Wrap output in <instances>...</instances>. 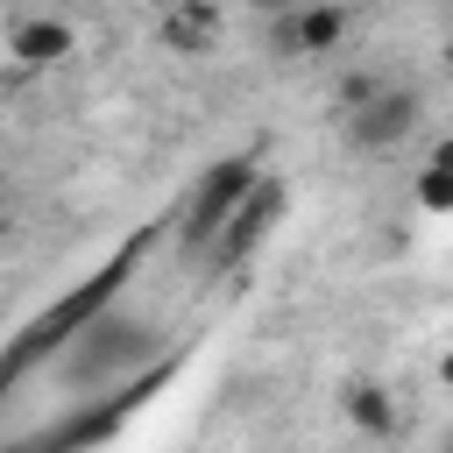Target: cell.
Instances as JSON below:
<instances>
[{"label": "cell", "mask_w": 453, "mask_h": 453, "mask_svg": "<svg viewBox=\"0 0 453 453\" xmlns=\"http://www.w3.org/2000/svg\"><path fill=\"white\" fill-rule=\"evenodd\" d=\"M340 127H347V142H354L361 156H396V149L425 127V85H411V78H382L368 106L340 113Z\"/></svg>", "instance_id": "5b68a950"}, {"label": "cell", "mask_w": 453, "mask_h": 453, "mask_svg": "<svg viewBox=\"0 0 453 453\" xmlns=\"http://www.w3.org/2000/svg\"><path fill=\"white\" fill-rule=\"evenodd\" d=\"M170 354H177V347H170V333H163L156 319L106 304V311L57 354V382H64V389H113V382H134L142 368H156V361H170Z\"/></svg>", "instance_id": "6da1fadb"}, {"label": "cell", "mask_w": 453, "mask_h": 453, "mask_svg": "<svg viewBox=\"0 0 453 453\" xmlns=\"http://www.w3.org/2000/svg\"><path fill=\"white\" fill-rule=\"evenodd\" d=\"M418 205L439 219V212H453V149H432L425 156V170H418Z\"/></svg>", "instance_id": "30bf717a"}, {"label": "cell", "mask_w": 453, "mask_h": 453, "mask_svg": "<svg viewBox=\"0 0 453 453\" xmlns=\"http://www.w3.org/2000/svg\"><path fill=\"white\" fill-rule=\"evenodd\" d=\"M134 262H142V241H134L127 255H113L106 269H92V276H85L71 297H57V304H50L35 326H21V333H14V347L0 354V389H14L28 368L57 361V354H64V347H71V340H78V333H85V326L106 311V304H120V283L134 276Z\"/></svg>", "instance_id": "7a4b0ae2"}, {"label": "cell", "mask_w": 453, "mask_h": 453, "mask_svg": "<svg viewBox=\"0 0 453 453\" xmlns=\"http://www.w3.org/2000/svg\"><path fill=\"white\" fill-rule=\"evenodd\" d=\"M333 411H340V425H347L354 439H368V446H389V439L403 432L396 389H389V382H375V375H347V382H340V396H333Z\"/></svg>", "instance_id": "52a82bcc"}, {"label": "cell", "mask_w": 453, "mask_h": 453, "mask_svg": "<svg viewBox=\"0 0 453 453\" xmlns=\"http://www.w3.org/2000/svg\"><path fill=\"white\" fill-rule=\"evenodd\" d=\"M375 85H382V71H340V85H333V113L368 106V99H375Z\"/></svg>", "instance_id": "8fae6325"}, {"label": "cell", "mask_w": 453, "mask_h": 453, "mask_svg": "<svg viewBox=\"0 0 453 453\" xmlns=\"http://www.w3.org/2000/svg\"><path fill=\"white\" fill-rule=\"evenodd\" d=\"M7 234H14V212H7V198H0V241H7Z\"/></svg>", "instance_id": "4fadbf2b"}, {"label": "cell", "mask_w": 453, "mask_h": 453, "mask_svg": "<svg viewBox=\"0 0 453 453\" xmlns=\"http://www.w3.org/2000/svg\"><path fill=\"white\" fill-rule=\"evenodd\" d=\"M255 177H262V149H234V156H219V163H205L198 170V184L184 191V205H177V255H205V241L234 219V205L255 191Z\"/></svg>", "instance_id": "3957f363"}, {"label": "cell", "mask_w": 453, "mask_h": 453, "mask_svg": "<svg viewBox=\"0 0 453 453\" xmlns=\"http://www.w3.org/2000/svg\"><path fill=\"white\" fill-rule=\"evenodd\" d=\"M347 35H354V0H311V7L269 21V50L276 57H333Z\"/></svg>", "instance_id": "8992f818"}, {"label": "cell", "mask_w": 453, "mask_h": 453, "mask_svg": "<svg viewBox=\"0 0 453 453\" xmlns=\"http://www.w3.org/2000/svg\"><path fill=\"white\" fill-rule=\"evenodd\" d=\"M248 7H255V14H269V21H276V14H297V7H311V0H248Z\"/></svg>", "instance_id": "7c38bea8"}, {"label": "cell", "mask_w": 453, "mask_h": 453, "mask_svg": "<svg viewBox=\"0 0 453 453\" xmlns=\"http://www.w3.org/2000/svg\"><path fill=\"white\" fill-rule=\"evenodd\" d=\"M0 50H7L21 71H50V64H64V57L78 50V28H71L64 14H28V21L0 28Z\"/></svg>", "instance_id": "ba28073f"}, {"label": "cell", "mask_w": 453, "mask_h": 453, "mask_svg": "<svg viewBox=\"0 0 453 453\" xmlns=\"http://www.w3.org/2000/svg\"><path fill=\"white\" fill-rule=\"evenodd\" d=\"M283 212H290V184H283L276 170H262V177H255V191L234 205V219L205 241V255H198V262H205V276H234V269H248V255L283 226Z\"/></svg>", "instance_id": "277c9868"}, {"label": "cell", "mask_w": 453, "mask_h": 453, "mask_svg": "<svg viewBox=\"0 0 453 453\" xmlns=\"http://www.w3.org/2000/svg\"><path fill=\"white\" fill-rule=\"evenodd\" d=\"M212 35H219V7H212V0H170V7H163V42H170L177 57H205Z\"/></svg>", "instance_id": "9c48e42d"}]
</instances>
